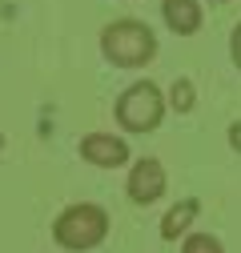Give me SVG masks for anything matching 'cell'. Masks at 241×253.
<instances>
[{
	"label": "cell",
	"mask_w": 241,
	"mask_h": 253,
	"mask_svg": "<svg viewBox=\"0 0 241 253\" xmlns=\"http://www.w3.org/2000/svg\"><path fill=\"white\" fill-rule=\"evenodd\" d=\"M165 92L153 84V81H133L125 92L117 97L113 105V117L117 125L125 133H153L161 129V121H165Z\"/></svg>",
	"instance_id": "3957f363"
},
{
	"label": "cell",
	"mask_w": 241,
	"mask_h": 253,
	"mask_svg": "<svg viewBox=\"0 0 241 253\" xmlns=\"http://www.w3.org/2000/svg\"><path fill=\"white\" fill-rule=\"evenodd\" d=\"M225 141H229V149H233V153H241V121H233V125H229Z\"/></svg>",
	"instance_id": "8fae6325"
},
{
	"label": "cell",
	"mask_w": 241,
	"mask_h": 253,
	"mask_svg": "<svg viewBox=\"0 0 241 253\" xmlns=\"http://www.w3.org/2000/svg\"><path fill=\"white\" fill-rule=\"evenodd\" d=\"M101 56L117 69H141L157 56V37L153 28L125 16V20H113L101 28Z\"/></svg>",
	"instance_id": "7a4b0ae2"
},
{
	"label": "cell",
	"mask_w": 241,
	"mask_h": 253,
	"mask_svg": "<svg viewBox=\"0 0 241 253\" xmlns=\"http://www.w3.org/2000/svg\"><path fill=\"white\" fill-rule=\"evenodd\" d=\"M161 20L177 37H197L201 28V4L197 0H161Z\"/></svg>",
	"instance_id": "8992f818"
},
{
	"label": "cell",
	"mask_w": 241,
	"mask_h": 253,
	"mask_svg": "<svg viewBox=\"0 0 241 253\" xmlns=\"http://www.w3.org/2000/svg\"><path fill=\"white\" fill-rule=\"evenodd\" d=\"M0 149H4V133H0Z\"/></svg>",
	"instance_id": "4fadbf2b"
},
{
	"label": "cell",
	"mask_w": 241,
	"mask_h": 253,
	"mask_svg": "<svg viewBox=\"0 0 241 253\" xmlns=\"http://www.w3.org/2000/svg\"><path fill=\"white\" fill-rule=\"evenodd\" d=\"M80 157L97 169H120V165H129L133 153L117 133H88V137H80Z\"/></svg>",
	"instance_id": "5b68a950"
},
{
	"label": "cell",
	"mask_w": 241,
	"mask_h": 253,
	"mask_svg": "<svg viewBox=\"0 0 241 253\" xmlns=\"http://www.w3.org/2000/svg\"><path fill=\"white\" fill-rule=\"evenodd\" d=\"M109 237V213L97 201H77L65 205L52 221V241L69 253H88Z\"/></svg>",
	"instance_id": "6da1fadb"
},
{
	"label": "cell",
	"mask_w": 241,
	"mask_h": 253,
	"mask_svg": "<svg viewBox=\"0 0 241 253\" xmlns=\"http://www.w3.org/2000/svg\"><path fill=\"white\" fill-rule=\"evenodd\" d=\"M181 253H225V245L213 233H189L181 241Z\"/></svg>",
	"instance_id": "9c48e42d"
},
{
	"label": "cell",
	"mask_w": 241,
	"mask_h": 253,
	"mask_svg": "<svg viewBox=\"0 0 241 253\" xmlns=\"http://www.w3.org/2000/svg\"><path fill=\"white\" fill-rule=\"evenodd\" d=\"M165 105H173L177 113H189V109L197 105V97H193V81L177 77V81H173V88H169V101H165Z\"/></svg>",
	"instance_id": "ba28073f"
},
{
	"label": "cell",
	"mask_w": 241,
	"mask_h": 253,
	"mask_svg": "<svg viewBox=\"0 0 241 253\" xmlns=\"http://www.w3.org/2000/svg\"><path fill=\"white\" fill-rule=\"evenodd\" d=\"M197 213H201V201H197V197L177 201V205L165 213V221H161V237H165V241H177V237L197 221Z\"/></svg>",
	"instance_id": "52a82bcc"
},
{
	"label": "cell",
	"mask_w": 241,
	"mask_h": 253,
	"mask_svg": "<svg viewBox=\"0 0 241 253\" xmlns=\"http://www.w3.org/2000/svg\"><path fill=\"white\" fill-rule=\"evenodd\" d=\"M213 4H229V0H213Z\"/></svg>",
	"instance_id": "7c38bea8"
},
{
	"label": "cell",
	"mask_w": 241,
	"mask_h": 253,
	"mask_svg": "<svg viewBox=\"0 0 241 253\" xmlns=\"http://www.w3.org/2000/svg\"><path fill=\"white\" fill-rule=\"evenodd\" d=\"M125 193H129L133 205L161 201V193H165V165L157 161V157H141V161H133L129 177H125Z\"/></svg>",
	"instance_id": "277c9868"
},
{
	"label": "cell",
	"mask_w": 241,
	"mask_h": 253,
	"mask_svg": "<svg viewBox=\"0 0 241 253\" xmlns=\"http://www.w3.org/2000/svg\"><path fill=\"white\" fill-rule=\"evenodd\" d=\"M229 56H233V65L241 73V20L233 24V33H229Z\"/></svg>",
	"instance_id": "30bf717a"
}]
</instances>
